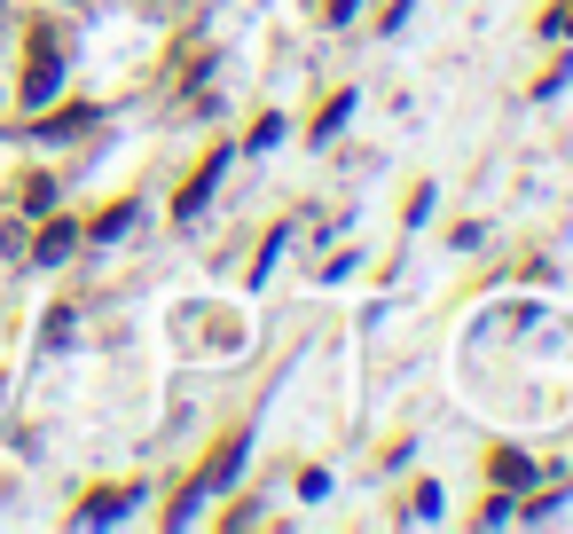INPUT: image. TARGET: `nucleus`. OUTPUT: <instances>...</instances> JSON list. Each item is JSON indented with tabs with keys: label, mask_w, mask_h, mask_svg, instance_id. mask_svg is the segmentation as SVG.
<instances>
[{
	"label": "nucleus",
	"mask_w": 573,
	"mask_h": 534,
	"mask_svg": "<svg viewBox=\"0 0 573 534\" xmlns=\"http://www.w3.org/2000/svg\"><path fill=\"white\" fill-rule=\"evenodd\" d=\"M213 181H220V150H213V157H205V165H196V181H189V189H181V205H174V213H181V220H189V213H196V205H205V189H213Z\"/></svg>",
	"instance_id": "f257e3e1"
},
{
	"label": "nucleus",
	"mask_w": 573,
	"mask_h": 534,
	"mask_svg": "<svg viewBox=\"0 0 573 534\" xmlns=\"http://www.w3.org/2000/svg\"><path fill=\"white\" fill-rule=\"evenodd\" d=\"M63 252H72V220H55L48 237H40V259H63Z\"/></svg>",
	"instance_id": "f03ea898"
},
{
	"label": "nucleus",
	"mask_w": 573,
	"mask_h": 534,
	"mask_svg": "<svg viewBox=\"0 0 573 534\" xmlns=\"http://www.w3.org/2000/svg\"><path fill=\"white\" fill-rule=\"evenodd\" d=\"M550 31H573V0H565V9H550Z\"/></svg>",
	"instance_id": "7ed1b4c3"
}]
</instances>
